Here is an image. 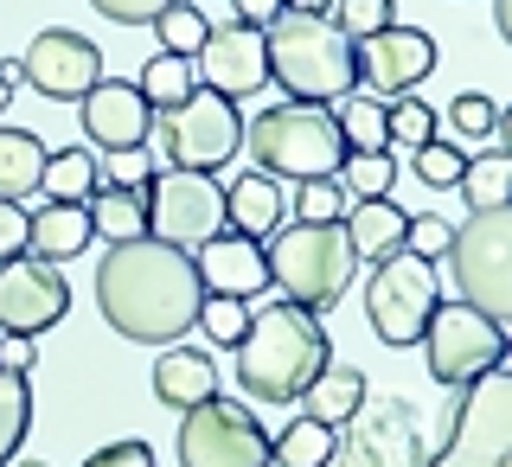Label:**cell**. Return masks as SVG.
<instances>
[{"label":"cell","mask_w":512,"mask_h":467,"mask_svg":"<svg viewBox=\"0 0 512 467\" xmlns=\"http://www.w3.org/2000/svg\"><path fill=\"white\" fill-rule=\"evenodd\" d=\"M282 13H314V20H327L333 0H282Z\"/></svg>","instance_id":"obj_50"},{"label":"cell","mask_w":512,"mask_h":467,"mask_svg":"<svg viewBox=\"0 0 512 467\" xmlns=\"http://www.w3.org/2000/svg\"><path fill=\"white\" fill-rule=\"evenodd\" d=\"M160 173V160L148 148H122V154H96V180L103 186H148Z\"/></svg>","instance_id":"obj_41"},{"label":"cell","mask_w":512,"mask_h":467,"mask_svg":"<svg viewBox=\"0 0 512 467\" xmlns=\"http://www.w3.org/2000/svg\"><path fill=\"white\" fill-rule=\"evenodd\" d=\"M288 212H295V224H340L346 218V192H340V180H301Z\"/></svg>","instance_id":"obj_38"},{"label":"cell","mask_w":512,"mask_h":467,"mask_svg":"<svg viewBox=\"0 0 512 467\" xmlns=\"http://www.w3.org/2000/svg\"><path fill=\"white\" fill-rule=\"evenodd\" d=\"M90 7L103 13V20H116V26H154L173 0H90Z\"/></svg>","instance_id":"obj_43"},{"label":"cell","mask_w":512,"mask_h":467,"mask_svg":"<svg viewBox=\"0 0 512 467\" xmlns=\"http://www.w3.org/2000/svg\"><path fill=\"white\" fill-rule=\"evenodd\" d=\"M96 244V224H90V205H58L45 199L32 212V231H26V256L32 263H71Z\"/></svg>","instance_id":"obj_22"},{"label":"cell","mask_w":512,"mask_h":467,"mask_svg":"<svg viewBox=\"0 0 512 467\" xmlns=\"http://www.w3.org/2000/svg\"><path fill=\"white\" fill-rule=\"evenodd\" d=\"M333 128H340L346 154H391V148H384V103H378V96H365V90L340 96Z\"/></svg>","instance_id":"obj_30"},{"label":"cell","mask_w":512,"mask_h":467,"mask_svg":"<svg viewBox=\"0 0 512 467\" xmlns=\"http://www.w3.org/2000/svg\"><path fill=\"white\" fill-rule=\"evenodd\" d=\"M410 167H416V180H423V186L448 192V186H461V167H468V154H461L455 141H423V148L410 154Z\"/></svg>","instance_id":"obj_39"},{"label":"cell","mask_w":512,"mask_h":467,"mask_svg":"<svg viewBox=\"0 0 512 467\" xmlns=\"http://www.w3.org/2000/svg\"><path fill=\"white\" fill-rule=\"evenodd\" d=\"M346 244H352V263H384V256L404 250V231H410V212L391 199H352L346 205Z\"/></svg>","instance_id":"obj_23"},{"label":"cell","mask_w":512,"mask_h":467,"mask_svg":"<svg viewBox=\"0 0 512 467\" xmlns=\"http://www.w3.org/2000/svg\"><path fill=\"white\" fill-rule=\"evenodd\" d=\"M365 372L359 365H327L308 391H301V416H314V423H327V429H346L352 416H359V404H365Z\"/></svg>","instance_id":"obj_24"},{"label":"cell","mask_w":512,"mask_h":467,"mask_svg":"<svg viewBox=\"0 0 512 467\" xmlns=\"http://www.w3.org/2000/svg\"><path fill=\"white\" fill-rule=\"evenodd\" d=\"M244 154L256 160V173L301 186V180H340L346 141H340V128H333V109L276 103V109H256L244 122Z\"/></svg>","instance_id":"obj_4"},{"label":"cell","mask_w":512,"mask_h":467,"mask_svg":"<svg viewBox=\"0 0 512 467\" xmlns=\"http://www.w3.org/2000/svg\"><path fill=\"white\" fill-rule=\"evenodd\" d=\"M288 224V199H282V180H269V173H237L231 186H224V231L250 237V244H269Z\"/></svg>","instance_id":"obj_20"},{"label":"cell","mask_w":512,"mask_h":467,"mask_svg":"<svg viewBox=\"0 0 512 467\" xmlns=\"http://www.w3.org/2000/svg\"><path fill=\"white\" fill-rule=\"evenodd\" d=\"M423 352H429V378L448 384V391H461V384H474L480 372L506 365V327H493L468 301H436V314H429V327H423Z\"/></svg>","instance_id":"obj_11"},{"label":"cell","mask_w":512,"mask_h":467,"mask_svg":"<svg viewBox=\"0 0 512 467\" xmlns=\"http://www.w3.org/2000/svg\"><path fill=\"white\" fill-rule=\"evenodd\" d=\"M436 301H442L436 269L416 263L410 250L372 263V282H365V320H372V333L384 346H416V340H423Z\"/></svg>","instance_id":"obj_9"},{"label":"cell","mask_w":512,"mask_h":467,"mask_svg":"<svg viewBox=\"0 0 512 467\" xmlns=\"http://www.w3.org/2000/svg\"><path fill=\"white\" fill-rule=\"evenodd\" d=\"M448 269H455V288L474 314H487L493 327H506L512 314V205H493V212H468V224H455L448 237Z\"/></svg>","instance_id":"obj_7"},{"label":"cell","mask_w":512,"mask_h":467,"mask_svg":"<svg viewBox=\"0 0 512 467\" xmlns=\"http://www.w3.org/2000/svg\"><path fill=\"white\" fill-rule=\"evenodd\" d=\"M154 397L167 410H199L205 397H218V365H212V346H167L154 365Z\"/></svg>","instance_id":"obj_21"},{"label":"cell","mask_w":512,"mask_h":467,"mask_svg":"<svg viewBox=\"0 0 512 467\" xmlns=\"http://www.w3.org/2000/svg\"><path fill=\"white\" fill-rule=\"evenodd\" d=\"M13 90H20V64H0V109H13Z\"/></svg>","instance_id":"obj_49"},{"label":"cell","mask_w":512,"mask_h":467,"mask_svg":"<svg viewBox=\"0 0 512 467\" xmlns=\"http://www.w3.org/2000/svg\"><path fill=\"white\" fill-rule=\"evenodd\" d=\"M192 327H199L212 346H237V340H244V327H250V301L205 295V301H199V320H192Z\"/></svg>","instance_id":"obj_36"},{"label":"cell","mask_w":512,"mask_h":467,"mask_svg":"<svg viewBox=\"0 0 512 467\" xmlns=\"http://www.w3.org/2000/svg\"><path fill=\"white\" fill-rule=\"evenodd\" d=\"M84 205H90L96 237H109V244H135V237H148V192H141V186H96Z\"/></svg>","instance_id":"obj_26"},{"label":"cell","mask_w":512,"mask_h":467,"mask_svg":"<svg viewBox=\"0 0 512 467\" xmlns=\"http://www.w3.org/2000/svg\"><path fill=\"white\" fill-rule=\"evenodd\" d=\"M20 84H32L39 96H52V103H84L103 84V52L71 26H45L20 58Z\"/></svg>","instance_id":"obj_14"},{"label":"cell","mask_w":512,"mask_h":467,"mask_svg":"<svg viewBox=\"0 0 512 467\" xmlns=\"http://www.w3.org/2000/svg\"><path fill=\"white\" fill-rule=\"evenodd\" d=\"M269 282L282 288V301L308 314H327L333 301L352 288V244H346V224H282L263 250Z\"/></svg>","instance_id":"obj_6"},{"label":"cell","mask_w":512,"mask_h":467,"mask_svg":"<svg viewBox=\"0 0 512 467\" xmlns=\"http://www.w3.org/2000/svg\"><path fill=\"white\" fill-rule=\"evenodd\" d=\"M84 467H154V448L148 442H109V448H96Z\"/></svg>","instance_id":"obj_45"},{"label":"cell","mask_w":512,"mask_h":467,"mask_svg":"<svg viewBox=\"0 0 512 467\" xmlns=\"http://www.w3.org/2000/svg\"><path fill=\"white\" fill-rule=\"evenodd\" d=\"M199 71H205V90L224 96V103H244L269 84V45L263 32L231 20V26H212L199 45Z\"/></svg>","instance_id":"obj_16"},{"label":"cell","mask_w":512,"mask_h":467,"mask_svg":"<svg viewBox=\"0 0 512 467\" xmlns=\"http://www.w3.org/2000/svg\"><path fill=\"white\" fill-rule=\"evenodd\" d=\"M269 45V84L288 90V103H340L359 90V64H352V39L333 20L314 13H282L263 32Z\"/></svg>","instance_id":"obj_3"},{"label":"cell","mask_w":512,"mask_h":467,"mask_svg":"<svg viewBox=\"0 0 512 467\" xmlns=\"http://www.w3.org/2000/svg\"><path fill=\"white\" fill-rule=\"evenodd\" d=\"M423 141H436V109H429L423 96H397V103H384V148L416 154Z\"/></svg>","instance_id":"obj_32"},{"label":"cell","mask_w":512,"mask_h":467,"mask_svg":"<svg viewBox=\"0 0 512 467\" xmlns=\"http://www.w3.org/2000/svg\"><path fill=\"white\" fill-rule=\"evenodd\" d=\"M333 455H340V429L314 416H295L282 436H269V467H333Z\"/></svg>","instance_id":"obj_27"},{"label":"cell","mask_w":512,"mask_h":467,"mask_svg":"<svg viewBox=\"0 0 512 467\" xmlns=\"http://www.w3.org/2000/svg\"><path fill=\"white\" fill-rule=\"evenodd\" d=\"M64 314H71V282H64L58 263H32V256L0 263V333L39 340V333L58 327Z\"/></svg>","instance_id":"obj_15"},{"label":"cell","mask_w":512,"mask_h":467,"mask_svg":"<svg viewBox=\"0 0 512 467\" xmlns=\"http://www.w3.org/2000/svg\"><path fill=\"white\" fill-rule=\"evenodd\" d=\"M96 186H103V180H96V154H90V148H58V154H45V180H39L45 199L84 205Z\"/></svg>","instance_id":"obj_29"},{"label":"cell","mask_w":512,"mask_h":467,"mask_svg":"<svg viewBox=\"0 0 512 467\" xmlns=\"http://www.w3.org/2000/svg\"><path fill=\"white\" fill-rule=\"evenodd\" d=\"M135 90H141V103H148L154 116H160V109H180V103H186V96L199 90V84H192V64H186V58H167V52H154L148 64H141Z\"/></svg>","instance_id":"obj_31"},{"label":"cell","mask_w":512,"mask_h":467,"mask_svg":"<svg viewBox=\"0 0 512 467\" xmlns=\"http://www.w3.org/2000/svg\"><path fill=\"white\" fill-rule=\"evenodd\" d=\"M77 116H84V135H90V154H122V148H148V128H154V109L141 103L135 84H122V77H103L84 103H77Z\"/></svg>","instance_id":"obj_17"},{"label":"cell","mask_w":512,"mask_h":467,"mask_svg":"<svg viewBox=\"0 0 512 467\" xmlns=\"http://www.w3.org/2000/svg\"><path fill=\"white\" fill-rule=\"evenodd\" d=\"M231 7H237V20L256 26V32H269V26L282 20V0H231Z\"/></svg>","instance_id":"obj_47"},{"label":"cell","mask_w":512,"mask_h":467,"mask_svg":"<svg viewBox=\"0 0 512 467\" xmlns=\"http://www.w3.org/2000/svg\"><path fill=\"white\" fill-rule=\"evenodd\" d=\"M231 352H237L231 372L244 384V397H256V404H301V391L333 365L320 314L295 308V301H282V295L263 301V308H250V327Z\"/></svg>","instance_id":"obj_2"},{"label":"cell","mask_w":512,"mask_h":467,"mask_svg":"<svg viewBox=\"0 0 512 467\" xmlns=\"http://www.w3.org/2000/svg\"><path fill=\"white\" fill-rule=\"evenodd\" d=\"M346 436L378 467H423V429H416V410L404 397H365L359 416L346 423Z\"/></svg>","instance_id":"obj_18"},{"label":"cell","mask_w":512,"mask_h":467,"mask_svg":"<svg viewBox=\"0 0 512 467\" xmlns=\"http://www.w3.org/2000/svg\"><path fill=\"white\" fill-rule=\"evenodd\" d=\"M45 180V141L32 128H0V205H26Z\"/></svg>","instance_id":"obj_25"},{"label":"cell","mask_w":512,"mask_h":467,"mask_svg":"<svg viewBox=\"0 0 512 467\" xmlns=\"http://www.w3.org/2000/svg\"><path fill=\"white\" fill-rule=\"evenodd\" d=\"M7 467H45V461H7Z\"/></svg>","instance_id":"obj_51"},{"label":"cell","mask_w":512,"mask_h":467,"mask_svg":"<svg viewBox=\"0 0 512 467\" xmlns=\"http://www.w3.org/2000/svg\"><path fill=\"white\" fill-rule=\"evenodd\" d=\"M199 301L205 288L192 269V250H173L160 237L109 244L96 263V308L135 346H180L199 320Z\"/></svg>","instance_id":"obj_1"},{"label":"cell","mask_w":512,"mask_h":467,"mask_svg":"<svg viewBox=\"0 0 512 467\" xmlns=\"http://www.w3.org/2000/svg\"><path fill=\"white\" fill-rule=\"evenodd\" d=\"M333 467H378V461L365 455V448L352 442V436H340V455H333Z\"/></svg>","instance_id":"obj_48"},{"label":"cell","mask_w":512,"mask_h":467,"mask_svg":"<svg viewBox=\"0 0 512 467\" xmlns=\"http://www.w3.org/2000/svg\"><path fill=\"white\" fill-rule=\"evenodd\" d=\"M154 32H160V52L167 58H199V45H205V32H212V20H205L199 7H186V0H173L167 13L154 20Z\"/></svg>","instance_id":"obj_34"},{"label":"cell","mask_w":512,"mask_h":467,"mask_svg":"<svg viewBox=\"0 0 512 467\" xmlns=\"http://www.w3.org/2000/svg\"><path fill=\"white\" fill-rule=\"evenodd\" d=\"M192 269H199V288L205 295H231V301H250L269 288V269H263V244L237 231H218L212 244L192 250Z\"/></svg>","instance_id":"obj_19"},{"label":"cell","mask_w":512,"mask_h":467,"mask_svg":"<svg viewBox=\"0 0 512 467\" xmlns=\"http://www.w3.org/2000/svg\"><path fill=\"white\" fill-rule=\"evenodd\" d=\"M26 429H32V391H26V378L0 372V467L20 455Z\"/></svg>","instance_id":"obj_35"},{"label":"cell","mask_w":512,"mask_h":467,"mask_svg":"<svg viewBox=\"0 0 512 467\" xmlns=\"http://www.w3.org/2000/svg\"><path fill=\"white\" fill-rule=\"evenodd\" d=\"M180 467H269V429L256 423L250 404L205 397L199 410L180 416Z\"/></svg>","instance_id":"obj_10"},{"label":"cell","mask_w":512,"mask_h":467,"mask_svg":"<svg viewBox=\"0 0 512 467\" xmlns=\"http://www.w3.org/2000/svg\"><path fill=\"white\" fill-rule=\"evenodd\" d=\"M448 128H455L461 141L500 135V103H493V96H474V90H461L455 103H448Z\"/></svg>","instance_id":"obj_40"},{"label":"cell","mask_w":512,"mask_h":467,"mask_svg":"<svg viewBox=\"0 0 512 467\" xmlns=\"http://www.w3.org/2000/svg\"><path fill=\"white\" fill-rule=\"evenodd\" d=\"M391 7H397V0H333V13H327V20L340 26L352 45H359V39H372V32L397 26V13H391Z\"/></svg>","instance_id":"obj_37"},{"label":"cell","mask_w":512,"mask_h":467,"mask_svg":"<svg viewBox=\"0 0 512 467\" xmlns=\"http://www.w3.org/2000/svg\"><path fill=\"white\" fill-rule=\"evenodd\" d=\"M32 365H39V352H32V340H26V333H0V372L26 378Z\"/></svg>","instance_id":"obj_46"},{"label":"cell","mask_w":512,"mask_h":467,"mask_svg":"<svg viewBox=\"0 0 512 467\" xmlns=\"http://www.w3.org/2000/svg\"><path fill=\"white\" fill-rule=\"evenodd\" d=\"M352 64H359L365 96L397 103V96H416L423 77L436 71V39H429L423 26H384V32L352 45Z\"/></svg>","instance_id":"obj_13"},{"label":"cell","mask_w":512,"mask_h":467,"mask_svg":"<svg viewBox=\"0 0 512 467\" xmlns=\"http://www.w3.org/2000/svg\"><path fill=\"white\" fill-rule=\"evenodd\" d=\"M148 141H154V160H167V167L218 173L224 160H237V148H244V116H237V103H224V96L192 90L180 109H160Z\"/></svg>","instance_id":"obj_8"},{"label":"cell","mask_w":512,"mask_h":467,"mask_svg":"<svg viewBox=\"0 0 512 467\" xmlns=\"http://www.w3.org/2000/svg\"><path fill=\"white\" fill-rule=\"evenodd\" d=\"M391 186H397V160H391V154H346V160H340V192H346V205H352V199H391Z\"/></svg>","instance_id":"obj_33"},{"label":"cell","mask_w":512,"mask_h":467,"mask_svg":"<svg viewBox=\"0 0 512 467\" xmlns=\"http://www.w3.org/2000/svg\"><path fill=\"white\" fill-rule=\"evenodd\" d=\"M512 391H506V365L480 372L474 384L448 391V404L436 410V436L423 442V467H512Z\"/></svg>","instance_id":"obj_5"},{"label":"cell","mask_w":512,"mask_h":467,"mask_svg":"<svg viewBox=\"0 0 512 467\" xmlns=\"http://www.w3.org/2000/svg\"><path fill=\"white\" fill-rule=\"evenodd\" d=\"M461 192H468V212H493V205L512 199V154L506 141H493L487 154H474L461 167Z\"/></svg>","instance_id":"obj_28"},{"label":"cell","mask_w":512,"mask_h":467,"mask_svg":"<svg viewBox=\"0 0 512 467\" xmlns=\"http://www.w3.org/2000/svg\"><path fill=\"white\" fill-rule=\"evenodd\" d=\"M448 237H455V224H448V218H410V231H404V250L416 256V263H442V256H448Z\"/></svg>","instance_id":"obj_42"},{"label":"cell","mask_w":512,"mask_h":467,"mask_svg":"<svg viewBox=\"0 0 512 467\" xmlns=\"http://www.w3.org/2000/svg\"><path fill=\"white\" fill-rule=\"evenodd\" d=\"M26 231H32V212H26V205H0V263L26 256Z\"/></svg>","instance_id":"obj_44"},{"label":"cell","mask_w":512,"mask_h":467,"mask_svg":"<svg viewBox=\"0 0 512 467\" xmlns=\"http://www.w3.org/2000/svg\"><path fill=\"white\" fill-rule=\"evenodd\" d=\"M148 237L173 250H199L224 231V186L218 173H186V167H167L154 173L148 186Z\"/></svg>","instance_id":"obj_12"}]
</instances>
